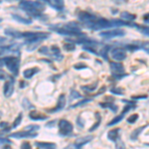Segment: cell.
Returning a JSON list of instances; mask_svg holds the SVG:
<instances>
[{
	"label": "cell",
	"mask_w": 149,
	"mask_h": 149,
	"mask_svg": "<svg viewBox=\"0 0 149 149\" xmlns=\"http://www.w3.org/2000/svg\"><path fill=\"white\" fill-rule=\"evenodd\" d=\"M20 8L25 10L28 13L32 14L33 16H39V14L42 13L45 10V5L43 3H39L36 1H29V0H25L20 3Z\"/></svg>",
	"instance_id": "1"
},
{
	"label": "cell",
	"mask_w": 149,
	"mask_h": 149,
	"mask_svg": "<svg viewBox=\"0 0 149 149\" xmlns=\"http://www.w3.org/2000/svg\"><path fill=\"white\" fill-rule=\"evenodd\" d=\"M54 31L61 35H68V36H74V37H84V33H81V28L78 26H73V23H70L69 25H63L62 27L52 28Z\"/></svg>",
	"instance_id": "2"
},
{
	"label": "cell",
	"mask_w": 149,
	"mask_h": 149,
	"mask_svg": "<svg viewBox=\"0 0 149 149\" xmlns=\"http://www.w3.org/2000/svg\"><path fill=\"white\" fill-rule=\"evenodd\" d=\"M3 60H4V64L7 66L9 71H10L14 76H17L19 73L20 60L16 57H6V58H4Z\"/></svg>",
	"instance_id": "3"
},
{
	"label": "cell",
	"mask_w": 149,
	"mask_h": 149,
	"mask_svg": "<svg viewBox=\"0 0 149 149\" xmlns=\"http://www.w3.org/2000/svg\"><path fill=\"white\" fill-rule=\"evenodd\" d=\"M86 27L93 29V30H100V29H105V28L111 27V22L104 18H100L97 19L95 21H93V23H91Z\"/></svg>",
	"instance_id": "4"
},
{
	"label": "cell",
	"mask_w": 149,
	"mask_h": 149,
	"mask_svg": "<svg viewBox=\"0 0 149 149\" xmlns=\"http://www.w3.org/2000/svg\"><path fill=\"white\" fill-rule=\"evenodd\" d=\"M74 129L73 124L71 123L70 121L66 120V119H62L59 122V131L60 134L62 136H68L70 134H72Z\"/></svg>",
	"instance_id": "5"
},
{
	"label": "cell",
	"mask_w": 149,
	"mask_h": 149,
	"mask_svg": "<svg viewBox=\"0 0 149 149\" xmlns=\"http://www.w3.org/2000/svg\"><path fill=\"white\" fill-rule=\"evenodd\" d=\"M78 19L81 21V22H83L85 24L86 26L90 25L91 23H93V21L97 20V17H95V15H93V14L88 13V12L86 11H81L80 13L78 14Z\"/></svg>",
	"instance_id": "6"
},
{
	"label": "cell",
	"mask_w": 149,
	"mask_h": 149,
	"mask_svg": "<svg viewBox=\"0 0 149 149\" xmlns=\"http://www.w3.org/2000/svg\"><path fill=\"white\" fill-rule=\"evenodd\" d=\"M100 35L103 38L110 39V38H114V37H122V36L125 35V31L122 30V29H113V30H109V31H103Z\"/></svg>",
	"instance_id": "7"
},
{
	"label": "cell",
	"mask_w": 149,
	"mask_h": 149,
	"mask_svg": "<svg viewBox=\"0 0 149 149\" xmlns=\"http://www.w3.org/2000/svg\"><path fill=\"white\" fill-rule=\"evenodd\" d=\"M38 134L36 132H31V131H19L15 132V133L10 134L11 138H17V139H22V138H34Z\"/></svg>",
	"instance_id": "8"
},
{
	"label": "cell",
	"mask_w": 149,
	"mask_h": 149,
	"mask_svg": "<svg viewBox=\"0 0 149 149\" xmlns=\"http://www.w3.org/2000/svg\"><path fill=\"white\" fill-rule=\"evenodd\" d=\"M4 95L6 97H9L12 95V93L14 92V80L13 78H9L8 77V81L4 84Z\"/></svg>",
	"instance_id": "9"
},
{
	"label": "cell",
	"mask_w": 149,
	"mask_h": 149,
	"mask_svg": "<svg viewBox=\"0 0 149 149\" xmlns=\"http://www.w3.org/2000/svg\"><path fill=\"white\" fill-rule=\"evenodd\" d=\"M111 57L116 61H122L126 58V53L123 49L116 48V49H113L111 51Z\"/></svg>",
	"instance_id": "10"
},
{
	"label": "cell",
	"mask_w": 149,
	"mask_h": 149,
	"mask_svg": "<svg viewBox=\"0 0 149 149\" xmlns=\"http://www.w3.org/2000/svg\"><path fill=\"white\" fill-rule=\"evenodd\" d=\"M110 70H111V72L113 73V76H116V74H123V72H124L123 65L119 64V63H114V62L110 63Z\"/></svg>",
	"instance_id": "11"
},
{
	"label": "cell",
	"mask_w": 149,
	"mask_h": 149,
	"mask_svg": "<svg viewBox=\"0 0 149 149\" xmlns=\"http://www.w3.org/2000/svg\"><path fill=\"white\" fill-rule=\"evenodd\" d=\"M35 145L38 146L39 148L41 149H57V145L55 143H52V142H35Z\"/></svg>",
	"instance_id": "12"
},
{
	"label": "cell",
	"mask_w": 149,
	"mask_h": 149,
	"mask_svg": "<svg viewBox=\"0 0 149 149\" xmlns=\"http://www.w3.org/2000/svg\"><path fill=\"white\" fill-rule=\"evenodd\" d=\"M29 117H30L32 120H46L48 118L47 115L40 113V112H36V111H32L29 113Z\"/></svg>",
	"instance_id": "13"
},
{
	"label": "cell",
	"mask_w": 149,
	"mask_h": 149,
	"mask_svg": "<svg viewBox=\"0 0 149 149\" xmlns=\"http://www.w3.org/2000/svg\"><path fill=\"white\" fill-rule=\"evenodd\" d=\"M38 72H40V69L34 67V68H30V69L25 70V71L23 72V76H24V78H26V79H31L34 74H37Z\"/></svg>",
	"instance_id": "14"
},
{
	"label": "cell",
	"mask_w": 149,
	"mask_h": 149,
	"mask_svg": "<svg viewBox=\"0 0 149 149\" xmlns=\"http://www.w3.org/2000/svg\"><path fill=\"white\" fill-rule=\"evenodd\" d=\"M65 105H66V97H65V95L62 93V95H60L59 98H58V104L54 110L55 111H59V110L64 109Z\"/></svg>",
	"instance_id": "15"
},
{
	"label": "cell",
	"mask_w": 149,
	"mask_h": 149,
	"mask_svg": "<svg viewBox=\"0 0 149 149\" xmlns=\"http://www.w3.org/2000/svg\"><path fill=\"white\" fill-rule=\"evenodd\" d=\"M4 33L13 38H22V32H19V31L15 30V29H11V28L5 29Z\"/></svg>",
	"instance_id": "16"
},
{
	"label": "cell",
	"mask_w": 149,
	"mask_h": 149,
	"mask_svg": "<svg viewBox=\"0 0 149 149\" xmlns=\"http://www.w3.org/2000/svg\"><path fill=\"white\" fill-rule=\"evenodd\" d=\"M119 130L120 129L118 128H115V129H111L109 133H107V138L109 139V140L111 141H117V139H118V134H119Z\"/></svg>",
	"instance_id": "17"
},
{
	"label": "cell",
	"mask_w": 149,
	"mask_h": 149,
	"mask_svg": "<svg viewBox=\"0 0 149 149\" xmlns=\"http://www.w3.org/2000/svg\"><path fill=\"white\" fill-rule=\"evenodd\" d=\"M120 17L122 20H126V21H133L136 19V15H134V14H131L129 13V12L127 11H123L120 13Z\"/></svg>",
	"instance_id": "18"
},
{
	"label": "cell",
	"mask_w": 149,
	"mask_h": 149,
	"mask_svg": "<svg viewBox=\"0 0 149 149\" xmlns=\"http://www.w3.org/2000/svg\"><path fill=\"white\" fill-rule=\"evenodd\" d=\"M97 83H93L91 85H88V86H81V90L85 91V92H88V93H93L97 90Z\"/></svg>",
	"instance_id": "19"
},
{
	"label": "cell",
	"mask_w": 149,
	"mask_h": 149,
	"mask_svg": "<svg viewBox=\"0 0 149 149\" xmlns=\"http://www.w3.org/2000/svg\"><path fill=\"white\" fill-rule=\"evenodd\" d=\"M93 138V135H91V136H85V137H81V138H78L76 140V144H78V145H84V144H86V143H88V142H90L91 140Z\"/></svg>",
	"instance_id": "20"
},
{
	"label": "cell",
	"mask_w": 149,
	"mask_h": 149,
	"mask_svg": "<svg viewBox=\"0 0 149 149\" xmlns=\"http://www.w3.org/2000/svg\"><path fill=\"white\" fill-rule=\"evenodd\" d=\"M12 17L15 19L16 21H18V22H20V23H23V24H31V23H32V20H31V19L23 18V17H21V16H19V15H15V14H13V15H12Z\"/></svg>",
	"instance_id": "21"
},
{
	"label": "cell",
	"mask_w": 149,
	"mask_h": 149,
	"mask_svg": "<svg viewBox=\"0 0 149 149\" xmlns=\"http://www.w3.org/2000/svg\"><path fill=\"white\" fill-rule=\"evenodd\" d=\"M147 126V125H145V126H141V127H139V128H137L136 130H134L133 132L131 133V135H130V138L132 139V140H135V139H137V137H138V135L139 134L142 132V130L145 127Z\"/></svg>",
	"instance_id": "22"
},
{
	"label": "cell",
	"mask_w": 149,
	"mask_h": 149,
	"mask_svg": "<svg viewBox=\"0 0 149 149\" xmlns=\"http://www.w3.org/2000/svg\"><path fill=\"white\" fill-rule=\"evenodd\" d=\"M95 116H97V123H95L90 128V132H93V131H95V129L97 128L98 126H100V121H102V116H100V112H97L95 113Z\"/></svg>",
	"instance_id": "23"
},
{
	"label": "cell",
	"mask_w": 149,
	"mask_h": 149,
	"mask_svg": "<svg viewBox=\"0 0 149 149\" xmlns=\"http://www.w3.org/2000/svg\"><path fill=\"white\" fill-rule=\"evenodd\" d=\"M63 48H64L65 50H66V51L72 52V51H74V50L76 49V46H74V43L70 42V43H65V44L63 45Z\"/></svg>",
	"instance_id": "24"
},
{
	"label": "cell",
	"mask_w": 149,
	"mask_h": 149,
	"mask_svg": "<svg viewBox=\"0 0 149 149\" xmlns=\"http://www.w3.org/2000/svg\"><path fill=\"white\" fill-rule=\"evenodd\" d=\"M92 102V98H85V100H81V102L74 103V104H73V105H71V109H76V107H81V105L85 104V103H86V102Z\"/></svg>",
	"instance_id": "25"
},
{
	"label": "cell",
	"mask_w": 149,
	"mask_h": 149,
	"mask_svg": "<svg viewBox=\"0 0 149 149\" xmlns=\"http://www.w3.org/2000/svg\"><path fill=\"white\" fill-rule=\"evenodd\" d=\"M22 117H23V113L22 112H20L19 115L15 118V120L13 122V128H16L17 126H19V124L21 123V121H22Z\"/></svg>",
	"instance_id": "26"
},
{
	"label": "cell",
	"mask_w": 149,
	"mask_h": 149,
	"mask_svg": "<svg viewBox=\"0 0 149 149\" xmlns=\"http://www.w3.org/2000/svg\"><path fill=\"white\" fill-rule=\"evenodd\" d=\"M40 129V126L39 125H35V124H31V125H27L25 127V130L26 131H36V130H39Z\"/></svg>",
	"instance_id": "27"
},
{
	"label": "cell",
	"mask_w": 149,
	"mask_h": 149,
	"mask_svg": "<svg viewBox=\"0 0 149 149\" xmlns=\"http://www.w3.org/2000/svg\"><path fill=\"white\" fill-rule=\"evenodd\" d=\"M81 95L79 92L77 91H72L71 92V95H70V98L71 100H76V98H81Z\"/></svg>",
	"instance_id": "28"
},
{
	"label": "cell",
	"mask_w": 149,
	"mask_h": 149,
	"mask_svg": "<svg viewBox=\"0 0 149 149\" xmlns=\"http://www.w3.org/2000/svg\"><path fill=\"white\" fill-rule=\"evenodd\" d=\"M23 107H25L26 109H33V104H31L30 102L27 100V98H24L23 100Z\"/></svg>",
	"instance_id": "29"
},
{
	"label": "cell",
	"mask_w": 149,
	"mask_h": 149,
	"mask_svg": "<svg viewBox=\"0 0 149 149\" xmlns=\"http://www.w3.org/2000/svg\"><path fill=\"white\" fill-rule=\"evenodd\" d=\"M138 114H131L130 116L128 117V118H127V122H129V123H134V122H135L136 120H137L138 119Z\"/></svg>",
	"instance_id": "30"
},
{
	"label": "cell",
	"mask_w": 149,
	"mask_h": 149,
	"mask_svg": "<svg viewBox=\"0 0 149 149\" xmlns=\"http://www.w3.org/2000/svg\"><path fill=\"white\" fill-rule=\"evenodd\" d=\"M39 52L41 53V54H45V55H51V53H50V49L48 47L46 46H43V47H41L40 49H39Z\"/></svg>",
	"instance_id": "31"
},
{
	"label": "cell",
	"mask_w": 149,
	"mask_h": 149,
	"mask_svg": "<svg viewBox=\"0 0 149 149\" xmlns=\"http://www.w3.org/2000/svg\"><path fill=\"white\" fill-rule=\"evenodd\" d=\"M141 48H142L147 54H149V42H143L142 44H141Z\"/></svg>",
	"instance_id": "32"
},
{
	"label": "cell",
	"mask_w": 149,
	"mask_h": 149,
	"mask_svg": "<svg viewBox=\"0 0 149 149\" xmlns=\"http://www.w3.org/2000/svg\"><path fill=\"white\" fill-rule=\"evenodd\" d=\"M8 78V74L5 71H3L2 69H0V80H5Z\"/></svg>",
	"instance_id": "33"
},
{
	"label": "cell",
	"mask_w": 149,
	"mask_h": 149,
	"mask_svg": "<svg viewBox=\"0 0 149 149\" xmlns=\"http://www.w3.org/2000/svg\"><path fill=\"white\" fill-rule=\"evenodd\" d=\"M21 149H32V147H31L30 143L25 141V142H23L22 145H21Z\"/></svg>",
	"instance_id": "34"
},
{
	"label": "cell",
	"mask_w": 149,
	"mask_h": 149,
	"mask_svg": "<svg viewBox=\"0 0 149 149\" xmlns=\"http://www.w3.org/2000/svg\"><path fill=\"white\" fill-rule=\"evenodd\" d=\"M65 149H81V147L80 145H78V144H71V145L67 146Z\"/></svg>",
	"instance_id": "35"
},
{
	"label": "cell",
	"mask_w": 149,
	"mask_h": 149,
	"mask_svg": "<svg viewBox=\"0 0 149 149\" xmlns=\"http://www.w3.org/2000/svg\"><path fill=\"white\" fill-rule=\"evenodd\" d=\"M74 68L76 69V70H79V69H85L86 68V66L85 64H76L74 66Z\"/></svg>",
	"instance_id": "36"
},
{
	"label": "cell",
	"mask_w": 149,
	"mask_h": 149,
	"mask_svg": "<svg viewBox=\"0 0 149 149\" xmlns=\"http://www.w3.org/2000/svg\"><path fill=\"white\" fill-rule=\"evenodd\" d=\"M116 149H125L124 143L121 140H119V143H116Z\"/></svg>",
	"instance_id": "37"
},
{
	"label": "cell",
	"mask_w": 149,
	"mask_h": 149,
	"mask_svg": "<svg viewBox=\"0 0 149 149\" xmlns=\"http://www.w3.org/2000/svg\"><path fill=\"white\" fill-rule=\"evenodd\" d=\"M140 31L143 33L144 35H146V36H148V37H149V27H145V28L140 29Z\"/></svg>",
	"instance_id": "38"
},
{
	"label": "cell",
	"mask_w": 149,
	"mask_h": 149,
	"mask_svg": "<svg viewBox=\"0 0 149 149\" xmlns=\"http://www.w3.org/2000/svg\"><path fill=\"white\" fill-rule=\"evenodd\" d=\"M120 91H121V88L120 90H118V88H112L110 92L113 93H116V95H123V92H120Z\"/></svg>",
	"instance_id": "39"
},
{
	"label": "cell",
	"mask_w": 149,
	"mask_h": 149,
	"mask_svg": "<svg viewBox=\"0 0 149 149\" xmlns=\"http://www.w3.org/2000/svg\"><path fill=\"white\" fill-rule=\"evenodd\" d=\"M0 143H7V144H10L11 141L7 138H3V137H0Z\"/></svg>",
	"instance_id": "40"
},
{
	"label": "cell",
	"mask_w": 149,
	"mask_h": 149,
	"mask_svg": "<svg viewBox=\"0 0 149 149\" xmlns=\"http://www.w3.org/2000/svg\"><path fill=\"white\" fill-rule=\"evenodd\" d=\"M77 122H78V126L81 127V128H83L84 125H85V124L81 122V117H78V120H77Z\"/></svg>",
	"instance_id": "41"
},
{
	"label": "cell",
	"mask_w": 149,
	"mask_h": 149,
	"mask_svg": "<svg viewBox=\"0 0 149 149\" xmlns=\"http://www.w3.org/2000/svg\"><path fill=\"white\" fill-rule=\"evenodd\" d=\"M132 100H141V98H147V95H139V97H131Z\"/></svg>",
	"instance_id": "42"
},
{
	"label": "cell",
	"mask_w": 149,
	"mask_h": 149,
	"mask_svg": "<svg viewBox=\"0 0 149 149\" xmlns=\"http://www.w3.org/2000/svg\"><path fill=\"white\" fill-rule=\"evenodd\" d=\"M109 109H111L113 112H116V110H117V107H116V105H114V104H112V103H111V105H110V107H109Z\"/></svg>",
	"instance_id": "43"
},
{
	"label": "cell",
	"mask_w": 149,
	"mask_h": 149,
	"mask_svg": "<svg viewBox=\"0 0 149 149\" xmlns=\"http://www.w3.org/2000/svg\"><path fill=\"white\" fill-rule=\"evenodd\" d=\"M6 126H8V122H5V121L0 122V128H4V127H6Z\"/></svg>",
	"instance_id": "44"
},
{
	"label": "cell",
	"mask_w": 149,
	"mask_h": 149,
	"mask_svg": "<svg viewBox=\"0 0 149 149\" xmlns=\"http://www.w3.org/2000/svg\"><path fill=\"white\" fill-rule=\"evenodd\" d=\"M55 124H56V120H53V121H51V123H47V124H46V126H47V127H50V126L55 125Z\"/></svg>",
	"instance_id": "45"
},
{
	"label": "cell",
	"mask_w": 149,
	"mask_h": 149,
	"mask_svg": "<svg viewBox=\"0 0 149 149\" xmlns=\"http://www.w3.org/2000/svg\"><path fill=\"white\" fill-rule=\"evenodd\" d=\"M7 39L5 37H0V43H2V42H5Z\"/></svg>",
	"instance_id": "46"
},
{
	"label": "cell",
	"mask_w": 149,
	"mask_h": 149,
	"mask_svg": "<svg viewBox=\"0 0 149 149\" xmlns=\"http://www.w3.org/2000/svg\"><path fill=\"white\" fill-rule=\"evenodd\" d=\"M3 65H4V60L0 59V68H1V67H3Z\"/></svg>",
	"instance_id": "47"
},
{
	"label": "cell",
	"mask_w": 149,
	"mask_h": 149,
	"mask_svg": "<svg viewBox=\"0 0 149 149\" xmlns=\"http://www.w3.org/2000/svg\"><path fill=\"white\" fill-rule=\"evenodd\" d=\"M3 149H12V147H11V146H9L8 144H7V145H4Z\"/></svg>",
	"instance_id": "48"
},
{
	"label": "cell",
	"mask_w": 149,
	"mask_h": 149,
	"mask_svg": "<svg viewBox=\"0 0 149 149\" xmlns=\"http://www.w3.org/2000/svg\"><path fill=\"white\" fill-rule=\"evenodd\" d=\"M0 22H1V19H0Z\"/></svg>",
	"instance_id": "49"
}]
</instances>
